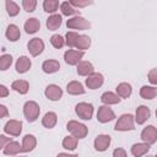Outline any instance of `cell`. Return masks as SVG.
Wrapping results in <instances>:
<instances>
[{
	"label": "cell",
	"mask_w": 157,
	"mask_h": 157,
	"mask_svg": "<svg viewBox=\"0 0 157 157\" xmlns=\"http://www.w3.org/2000/svg\"><path fill=\"white\" fill-rule=\"evenodd\" d=\"M56 157H78V156L77 155H70V153H64L63 152V153H59Z\"/></svg>",
	"instance_id": "f6af8a7d"
},
{
	"label": "cell",
	"mask_w": 157,
	"mask_h": 157,
	"mask_svg": "<svg viewBox=\"0 0 157 157\" xmlns=\"http://www.w3.org/2000/svg\"><path fill=\"white\" fill-rule=\"evenodd\" d=\"M75 113L83 120H91L93 115V105L87 102H80L75 107Z\"/></svg>",
	"instance_id": "277c9868"
},
{
	"label": "cell",
	"mask_w": 157,
	"mask_h": 157,
	"mask_svg": "<svg viewBox=\"0 0 157 157\" xmlns=\"http://www.w3.org/2000/svg\"><path fill=\"white\" fill-rule=\"evenodd\" d=\"M90 47H91V38L88 36H86V34H80L78 38H77V42H76L75 48L77 50L83 52V50L88 49Z\"/></svg>",
	"instance_id": "f546056e"
},
{
	"label": "cell",
	"mask_w": 157,
	"mask_h": 157,
	"mask_svg": "<svg viewBox=\"0 0 157 157\" xmlns=\"http://www.w3.org/2000/svg\"><path fill=\"white\" fill-rule=\"evenodd\" d=\"M25 31H26V33H28V34H34V33H37L38 31H39V28H40V22H39V20L38 18H36V17H31V18H28L26 22H25Z\"/></svg>",
	"instance_id": "ac0fdd59"
},
{
	"label": "cell",
	"mask_w": 157,
	"mask_h": 157,
	"mask_svg": "<svg viewBox=\"0 0 157 157\" xmlns=\"http://www.w3.org/2000/svg\"><path fill=\"white\" fill-rule=\"evenodd\" d=\"M12 140H11V137H6L5 135H1L0 136V146H1V150L7 145V144H10Z\"/></svg>",
	"instance_id": "b9f144b4"
},
{
	"label": "cell",
	"mask_w": 157,
	"mask_h": 157,
	"mask_svg": "<svg viewBox=\"0 0 157 157\" xmlns=\"http://www.w3.org/2000/svg\"><path fill=\"white\" fill-rule=\"evenodd\" d=\"M27 49L32 56H38L44 50V42L40 38H33L27 43Z\"/></svg>",
	"instance_id": "8fae6325"
},
{
	"label": "cell",
	"mask_w": 157,
	"mask_h": 157,
	"mask_svg": "<svg viewBox=\"0 0 157 157\" xmlns=\"http://www.w3.org/2000/svg\"><path fill=\"white\" fill-rule=\"evenodd\" d=\"M66 129L76 139H85L87 136V134H88V128L85 124L78 123L76 120H70L66 124Z\"/></svg>",
	"instance_id": "6da1fadb"
},
{
	"label": "cell",
	"mask_w": 157,
	"mask_h": 157,
	"mask_svg": "<svg viewBox=\"0 0 157 157\" xmlns=\"http://www.w3.org/2000/svg\"><path fill=\"white\" fill-rule=\"evenodd\" d=\"M103 82H104V77H103V75L101 72H93V74H91L90 76H87L86 81H85L87 88H90V90H97V88H99L103 85Z\"/></svg>",
	"instance_id": "30bf717a"
},
{
	"label": "cell",
	"mask_w": 157,
	"mask_h": 157,
	"mask_svg": "<svg viewBox=\"0 0 157 157\" xmlns=\"http://www.w3.org/2000/svg\"><path fill=\"white\" fill-rule=\"evenodd\" d=\"M78 36H80V34L76 33V32H72V31L67 32V33L65 34V44H66L69 48H75Z\"/></svg>",
	"instance_id": "836d02e7"
},
{
	"label": "cell",
	"mask_w": 157,
	"mask_h": 157,
	"mask_svg": "<svg viewBox=\"0 0 157 157\" xmlns=\"http://www.w3.org/2000/svg\"><path fill=\"white\" fill-rule=\"evenodd\" d=\"M59 6H60V4H59L58 0H44L43 1V9L48 13L54 15V12L59 9Z\"/></svg>",
	"instance_id": "1f68e13d"
},
{
	"label": "cell",
	"mask_w": 157,
	"mask_h": 157,
	"mask_svg": "<svg viewBox=\"0 0 157 157\" xmlns=\"http://www.w3.org/2000/svg\"><path fill=\"white\" fill-rule=\"evenodd\" d=\"M37 146V139L32 134H27L22 140V152H31Z\"/></svg>",
	"instance_id": "2e32d148"
},
{
	"label": "cell",
	"mask_w": 157,
	"mask_h": 157,
	"mask_svg": "<svg viewBox=\"0 0 157 157\" xmlns=\"http://www.w3.org/2000/svg\"><path fill=\"white\" fill-rule=\"evenodd\" d=\"M21 131H22V121L21 120L11 119L4 126V132L9 134L11 136H18L21 134Z\"/></svg>",
	"instance_id": "ba28073f"
},
{
	"label": "cell",
	"mask_w": 157,
	"mask_h": 157,
	"mask_svg": "<svg viewBox=\"0 0 157 157\" xmlns=\"http://www.w3.org/2000/svg\"><path fill=\"white\" fill-rule=\"evenodd\" d=\"M59 69H60V63L58 60H54V59L45 60L42 64V70L45 74H54V72L59 71Z\"/></svg>",
	"instance_id": "ffe728a7"
},
{
	"label": "cell",
	"mask_w": 157,
	"mask_h": 157,
	"mask_svg": "<svg viewBox=\"0 0 157 157\" xmlns=\"http://www.w3.org/2000/svg\"><path fill=\"white\" fill-rule=\"evenodd\" d=\"M151 115V110L146 105H139L136 108V112H135V121L139 124V125H142L147 121V119L150 118Z\"/></svg>",
	"instance_id": "5bb4252c"
},
{
	"label": "cell",
	"mask_w": 157,
	"mask_h": 157,
	"mask_svg": "<svg viewBox=\"0 0 157 157\" xmlns=\"http://www.w3.org/2000/svg\"><path fill=\"white\" fill-rule=\"evenodd\" d=\"M110 141H112V139H110L109 135H107V134H101V135H98V136L94 139L93 146H94L96 151L103 152V151H105V150L109 147Z\"/></svg>",
	"instance_id": "4fadbf2b"
},
{
	"label": "cell",
	"mask_w": 157,
	"mask_h": 157,
	"mask_svg": "<svg viewBox=\"0 0 157 157\" xmlns=\"http://www.w3.org/2000/svg\"><path fill=\"white\" fill-rule=\"evenodd\" d=\"M147 77H148L150 83H152V85H157V67L151 69L150 72H148V75H147Z\"/></svg>",
	"instance_id": "f35d334b"
},
{
	"label": "cell",
	"mask_w": 157,
	"mask_h": 157,
	"mask_svg": "<svg viewBox=\"0 0 157 157\" xmlns=\"http://www.w3.org/2000/svg\"><path fill=\"white\" fill-rule=\"evenodd\" d=\"M56 121H58V115L54 112H48L42 118V124L47 129H53L56 125Z\"/></svg>",
	"instance_id": "d4e9b609"
},
{
	"label": "cell",
	"mask_w": 157,
	"mask_h": 157,
	"mask_svg": "<svg viewBox=\"0 0 157 157\" xmlns=\"http://www.w3.org/2000/svg\"><path fill=\"white\" fill-rule=\"evenodd\" d=\"M101 101H102V103L104 105H110V104H118V103H120L121 98L117 93L108 91V92H104L101 96Z\"/></svg>",
	"instance_id": "44dd1931"
},
{
	"label": "cell",
	"mask_w": 157,
	"mask_h": 157,
	"mask_svg": "<svg viewBox=\"0 0 157 157\" xmlns=\"http://www.w3.org/2000/svg\"><path fill=\"white\" fill-rule=\"evenodd\" d=\"M85 53L81 50H75V49H69L64 53V60L69 65H78L83 58Z\"/></svg>",
	"instance_id": "8992f818"
},
{
	"label": "cell",
	"mask_w": 157,
	"mask_h": 157,
	"mask_svg": "<svg viewBox=\"0 0 157 157\" xmlns=\"http://www.w3.org/2000/svg\"><path fill=\"white\" fill-rule=\"evenodd\" d=\"M0 110H1L0 118H6V117H7V114H9V112H7V108H6L4 104H1V105H0Z\"/></svg>",
	"instance_id": "ee69618b"
},
{
	"label": "cell",
	"mask_w": 157,
	"mask_h": 157,
	"mask_svg": "<svg viewBox=\"0 0 157 157\" xmlns=\"http://www.w3.org/2000/svg\"><path fill=\"white\" fill-rule=\"evenodd\" d=\"M156 118H157V109H156Z\"/></svg>",
	"instance_id": "bcb514c9"
},
{
	"label": "cell",
	"mask_w": 157,
	"mask_h": 157,
	"mask_svg": "<svg viewBox=\"0 0 157 157\" xmlns=\"http://www.w3.org/2000/svg\"><path fill=\"white\" fill-rule=\"evenodd\" d=\"M50 43H52V45H53L54 48L60 49V48H63V47L65 45V39H64L60 34H53V36L50 37Z\"/></svg>",
	"instance_id": "8d00e7d4"
},
{
	"label": "cell",
	"mask_w": 157,
	"mask_h": 157,
	"mask_svg": "<svg viewBox=\"0 0 157 157\" xmlns=\"http://www.w3.org/2000/svg\"><path fill=\"white\" fill-rule=\"evenodd\" d=\"M113 157H128V155H126V152H125L124 148L118 147V148H115L113 151Z\"/></svg>",
	"instance_id": "ab89813d"
},
{
	"label": "cell",
	"mask_w": 157,
	"mask_h": 157,
	"mask_svg": "<svg viewBox=\"0 0 157 157\" xmlns=\"http://www.w3.org/2000/svg\"><path fill=\"white\" fill-rule=\"evenodd\" d=\"M71 5L76 9V7H85V6H88L92 4V1H70Z\"/></svg>",
	"instance_id": "60d3db41"
},
{
	"label": "cell",
	"mask_w": 157,
	"mask_h": 157,
	"mask_svg": "<svg viewBox=\"0 0 157 157\" xmlns=\"http://www.w3.org/2000/svg\"><path fill=\"white\" fill-rule=\"evenodd\" d=\"M77 142H78V139H76L75 136L70 135V136H65L64 140H63V147L65 150H69V151H72L77 147Z\"/></svg>",
	"instance_id": "4dcf8cb0"
},
{
	"label": "cell",
	"mask_w": 157,
	"mask_h": 157,
	"mask_svg": "<svg viewBox=\"0 0 157 157\" xmlns=\"http://www.w3.org/2000/svg\"><path fill=\"white\" fill-rule=\"evenodd\" d=\"M44 94H45V97H47L49 101L55 102V101H59V99L63 97V90H61L58 85L52 83V85H48V86L45 87Z\"/></svg>",
	"instance_id": "7c38bea8"
},
{
	"label": "cell",
	"mask_w": 157,
	"mask_h": 157,
	"mask_svg": "<svg viewBox=\"0 0 157 157\" xmlns=\"http://www.w3.org/2000/svg\"><path fill=\"white\" fill-rule=\"evenodd\" d=\"M66 91H67L69 94H72V96L83 94L85 93V88H83L82 83L78 82V81H70L66 85Z\"/></svg>",
	"instance_id": "cb8c5ba5"
},
{
	"label": "cell",
	"mask_w": 157,
	"mask_h": 157,
	"mask_svg": "<svg viewBox=\"0 0 157 157\" xmlns=\"http://www.w3.org/2000/svg\"><path fill=\"white\" fill-rule=\"evenodd\" d=\"M140 96L144 99H153L157 96V88L153 86H142L140 88Z\"/></svg>",
	"instance_id": "f1b7e54d"
},
{
	"label": "cell",
	"mask_w": 157,
	"mask_h": 157,
	"mask_svg": "<svg viewBox=\"0 0 157 157\" xmlns=\"http://www.w3.org/2000/svg\"><path fill=\"white\" fill-rule=\"evenodd\" d=\"M141 140L148 145H152L157 141V129L153 125H147L141 131Z\"/></svg>",
	"instance_id": "9c48e42d"
},
{
	"label": "cell",
	"mask_w": 157,
	"mask_h": 157,
	"mask_svg": "<svg viewBox=\"0 0 157 157\" xmlns=\"http://www.w3.org/2000/svg\"><path fill=\"white\" fill-rule=\"evenodd\" d=\"M131 92H132L131 85L128 82H121L117 86V94L120 98H129L131 96Z\"/></svg>",
	"instance_id": "83f0119b"
},
{
	"label": "cell",
	"mask_w": 157,
	"mask_h": 157,
	"mask_svg": "<svg viewBox=\"0 0 157 157\" xmlns=\"http://www.w3.org/2000/svg\"><path fill=\"white\" fill-rule=\"evenodd\" d=\"M20 152H22V145H20L17 141H11L2 148V153L6 156H16Z\"/></svg>",
	"instance_id": "7402d4cb"
},
{
	"label": "cell",
	"mask_w": 157,
	"mask_h": 157,
	"mask_svg": "<svg viewBox=\"0 0 157 157\" xmlns=\"http://www.w3.org/2000/svg\"><path fill=\"white\" fill-rule=\"evenodd\" d=\"M117 131H130L135 129V117L132 114H123L115 123Z\"/></svg>",
	"instance_id": "7a4b0ae2"
},
{
	"label": "cell",
	"mask_w": 157,
	"mask_h": 157,
	"mask_svg": "<svg viewBox=\"0 0 157 157\" xmlns=\"http://www.w3.org/2000/svg\"><path fill=\"white\" fill-rule=\"evenodd\" d=\"M61 22H63L61 15H59V13L50 15V16L47 18V28H48L49 31H55V29H58V28L61 26Z\"/></svg>",
	"instance_id": "603a6c76"
},
{
	"label": "cell",
	"mask_w": 157,
	"mask_h": 157,
	"mask_svg": "<svg viewBox=\"0 0 157 157\" xmlns=\"http://www.w3.org/2000/svg\"><path fill=\"white\" fill-rule=\"evenodd\" d=\"M60 10H61V13L64 16H72L77 12V10L71 5L70 1H64L60 4Z\"/></svg>",
	"instance_id": "d6a6232c"
},
{
	"label": "cell",
	"mask_w": 157,
	"mask_h": 157,
	"mask_svg": "<svg viewBox=\"0 0 157 157\" xmlns=\"http://www.w3.org/2000/svg\"><path fill=\"white\" fill-rule=\"evenodd\" d=\"M7 94H9L7 87L5 85H0V97L1 98H5V97H7Z\"/></svg>",
	"instance_id": "7bdbcfd3"
},
{
	"label": "cell",
	"mask_w": 157,
	"mask_h": 157,
	"mask_svg": "<svg viewBox=\"0 0 157 157\" xmlns=\"http://www.w3.org/2000/svg\"><path fill=\"white\" fill-rule=\"evenodd\" d=\"M39 113H40V108L37 104V102L27 101L25 103V105H23V115L29 123L36 121L38 119V117H39Z\"/></svg>",
	"instance_id": "3957f363"
},
{
	"label": "cell",
	"mask_w": 157,
	"mask_h": 157,
	"mask_svg": "<svg viewBox=\"0 0 157 157\" xmlns=\"http://www.w3.org/2000/svg\"><path fill=\"white\" fill-rule=\"evenodd\" d=\"M150 151V145L146 142H137L131 146V155L134 157H142Z\"/></svg>",
	"instance_id": "e0dca14e"
},
{
	"label": "cell",
	"mask_w": 157,
	"mask_h": 157,
	"mask_svg": "<svg viewBox=\"0 0 157 157\" xmlns=\"http://www.w3.org/2000/svg\"><path fill=\"white\" fill-rule=\"evenodd\" d=\"M16 157H25V156H16Z\"/></svg>",
	"instance_id": "7dc6e473"
},
{
	"label": "cell",
	"mask_w": 157,
	"mask_h": 157,
	"mask_svg": "<svg viewBox=\"0 0 157 157\" xmlns=\"http://www.w3.org/2000/svg\"><path fill=\"white\" fill-rule=\"evenodd\" d=\"M5 6H6V11H7V13H9L11 17L18 15V12H20V7H18V5H17L15 1H10V0H7V1L5 2Z\"/></svg>",
	"instance_id": "e575fe53"
},
{
	"label": "cell",
	"mask_w": 157,
	"mask_h": 157,
	"mask_svg": "<svg viewBox=\"0 0 157 157\" xmlns=\"http://www.w3.org/2000/svg\"><path fill=\"white\" fill-rule=\"evenodd\" d=\"M155 157H157V155H156V156H155Z\"/></svg>",
	"instance_id": "c3c4849f"
},
{
	"label": "cell",
	"mask_w": 157,
	"mask_h": 157,
	"mask_svg": "<svg viewBox=\"0 0 157 157\" xmlns=\"http://www.w3.org/2000/svg\"><path fill=\"white\" fill-rule=\"evenodd\" d=\"M31 66H32V61H31V59H29L28 56H26V55L20 56V58L17 59V61H16V65H15L16 71H17L18 74H25V72H27V71L31 69Z\"/></svg>",
	"instance_id": "9a60e30c"
},
{
	"label": "cell",
	"mask_w": 157,
	"mask_h": 157,
	"mask_svg": "<svg viewBox=\"0 0 157 157\" xmlns=\"http://www.w3.org/2000/svg\"><path fill=\"white\" fill-rule=\"evenodd\" d=\"M115 118V113L113 112V109L109 107V105H101L98 108V112H97V120L99 123H108V121H112L113 119Z\"/></svg>",
	"instance_id": "52a82bcc"
},
{
	"label": "cell",
	"mask_w": 157,
	"mask_h": 157,
	"mask_svg": "<svg viewBox=\"0 0 157 157\" xmlns=\"http://www.w3.org/2000/svg\"><path fill=\"white\" fill-rule=\"evenodd\" d=\"M11 88L20 94H26L29 90V83L26 80H16L11 83Z\"/></svg>",
	"instance_id": "4316f807"
},
{
	"label": "cell",
	"mask_w": 157,
	"mask_h": 157,
	"mask_svg": "<svg viewBox=\"0 0 157 157\" xmlns=\"http://www.w3.org/2000/svg\"><path fill=\"white\" fill-rule=\"evenodd\" d=\"M66 26L70 29H78V31H86L91 27V23L82 16H75L66 21Z\"/></svg>",
	"instance_id": "5b68a950"
},
{
	"label": "cell",
	"mask_w": 157,
	"mask_h": 157,
	"mask_svg": "<svg viewBox=\"0 0 157 157\" xmlns=\"http://www.w3.org/2000/svg\"><path fill=\"white\" fill-rule=\"evenodd\" d=\"M5 36H6V38H7L10 42H16V40H18L20 37H21L20 28H18L16 25L11 23V25L7 26L6 32H5Z\"/></svg>",
	"instance_id": "484cf974"
},
{
	"label": "cell",
	"mask_w": 157,
	"mask_h": 157,
	"mask_svg": "<svg viewBox=\"0 0 157 157\" xmlns=\"http://www.w3.org/2000/svg\"><path fill=\"white\" fill-rule=\"evenodd\" d=\"M76 71H77V74H78L80 76H90L91 74L94 72V67H93L92 63L86 61V60H82V61L77 65Z\"/></svg>",
	"instance_id": "d6986e66"
},
{
	"label": "cell",
	"mask_w": 157,
	"mask_h": 157,
	"mask_svg": "<svg viewBox=\"0 0 157 157\" xmlns=\"http://www.w3.org/2000/svg\"><path fill=\"white\" fill-rule=\"evenodd\" d=\"M12 64V56L10 54H2L0 56V70H7Z\"/></svg>",
	"instance_id": "d590c367"
},
{
	"label": "cell",
	"mask_w": 157,
	"mask_h": 157,
	"mask_svg": "<svg viewBox=\"0 0 157 157\" xmlns=\"http://www.w3.org/2000/svg\"><path fill=\"white\" fill-rule=\"evenodd\" d=\"M36 6H37L36 0H23L22 1V7L27 12H33L36 10Z\"/></svg>",
	"instance_id": "74e56055"
}]
</instances>
